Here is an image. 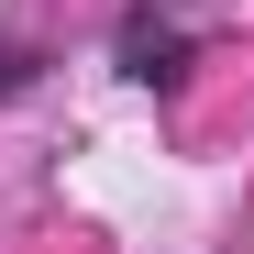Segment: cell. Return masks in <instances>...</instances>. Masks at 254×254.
<instances>
[{
  "label": "cell",
  "instance_id": "cell-2",
  "mask_svg": "<svg viewBox=\"0 0 254 254\" xmlns=\"http://www.w3.org/2000/svg\"><path fill=\"white\" fill-rule=\"evenodd\" d=\"M22 89H45V45H0V100H22Z\"/></svg>",
  "mask_w": 254,
  "mask_h": 254
},
{
  "label": "cell",
  "instance_id": "cell-1",
  "mask_svg": "<svg viewBox=\"0 0 254 254\" xmlns=\"http://www.w3.org/2000/svg\"><path fill=\"white\" fill-rule=\"evenodd\" d=\"M111 66L133 77V89H177V77L199 66V33L177 11H155V0H122L111 11Z\"/></svg>",
  "mask_w": 254,
  "mask_h": 254
}]
</instances>
